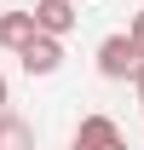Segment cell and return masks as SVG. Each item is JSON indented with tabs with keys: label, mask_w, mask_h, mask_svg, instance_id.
Returning <instances> with one entry per match:
<instances>
[{
	"label": "cell",
	"mask_w": 144,
	"mask_h": 150,
	"mask_svg": "<svg viewBox=\"0 0 144 150\" xmlns=\"http://www.w3.org/2000/svg\"><path fill=\"white\" fill-rule=\"evenodd\" d=\"M6 104H12V87H6V75H0V115H6Z\"/></svg>",
	"instance_id": "obj_8"
},
{
	"label": "cell",
	"mask_w": 144,
	"mask_h": 150,
	"mask_svg": "<svg viewBox=\"0 0 144 150\" xmlns=\"http://www.w3.org/2000/svg\"><path fill=\"white\" fill-rule=\"evenodd\" d=\"M69 150H127V139H121V127H115L109 115H81Z\"/></svg>",
	"instance_id": "obj_2"
},
{
	"label": "cell",
	"mask_w": 144,
	"mask_h": 150,
	"mask_svg": "<svg viewBox=\"0 0 144 150\" xmlns=\"http://www.w3.org/2000/svg\"><path fill=\"white\" fill-rule=\"evenodd\" d=\"M35 35H40V29H35V12H0V46H6V52H23Z\"/></svg>",
	"instance_id": "obj_5"
},
{
	"label": "cell",
	"mask_w": 144,
	"mask_h": 150,
	"mask_svg": "<svg viewBox=\"0 0 144 150\" xmlns=\"http://www.w3.org/2000/svg\"><path fill=\"white\" fill-rule=\"evenodd\" d=\"M0 150H35V127L18 115H0Z\"/></svg>",
	"instance_id": "obj_6"
},
{
	"label": "cell",
	"mask_w": 144,
	"mask_h": 150,
	"mask_svg": "<svg viewBox=\"0 0 144 150\" xmlns=\"http://www.w3.org/2000/svg\"><path fill=\"white\" fill-rule=\"evenodd\" d=\"M18 64L29 75H58V64H64V40H52V35H35L29 46L18 52Z\"/></svg>",
	"instance_id": "obj_3"
},
{
	"label": "cell",
	"mask_w": 144,
	"mask_h": 150,
	"mask_svg": "<svg viewBox=\"0 0 144 150\" xmlns=\"http://www.w3.org/2000/svg\"><path fill=\"white\" fill-rule=\"evenodd\" d=\"M133 87H138V104H144V69H138V75H133Z\"/></svg>",
	"instance_id": "obj_9"
},
{
	"label": "cell",
	"mask_w": 144,
	"mask_h": 150,
	"mask_svg": "<svg viewBox=\"0 0 144 150\" xmlns=\"http://www.w3.org/2000/svg\"><path fill=\"white\" fill-rule=\"evenodd\" d=\"M35 29L52 35V40H64L75 29V6H69V0H35Z\"/></svg>",
	"instance_id": "obj_4"
},
{
	"label": "cell",
	"mask_w": 144,
	"mask_h": 150,
	"mask_svg": "<svg viewBox=\"0 0 144 150\" xmlns=\"http://www.w3.org/2000/svg\"><path fill=\"white\" fill-rule=\"evenodd\" d=\"M138 69H144V52L127 35H104L98 40V75H104V81H133Z\"/></svg>",
	"instance_id": "obj_1"
},
{
	"label": "cell",
	"mask_w": 144,
	"mask_h": 150,
	"mask_svg": "<svg viewBox=\"0 0 144 150\" xmlns=\"http://www.w3.org/2000/svg\"><path fill=\"white\" fill-rule=\"evenodd\" d=\"M127 40H133V46L144 52V12H133V23H127Z\"/></svg>",
	"instance_id": "obj_7"
}]
</instances>
